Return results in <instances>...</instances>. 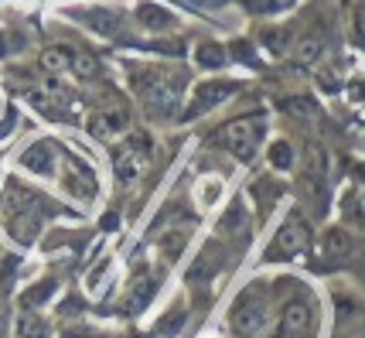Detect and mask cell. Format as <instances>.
I'll use <instances>...</instances> for the list:
<instances>
[{"label": "cell", "mask_w": 365, "mask_h": 338, "mask_svg": "<svg viewBox=\"0 0 365 338\" xmlns=\"http://www.w3.org/2000/svg\"><path fill=\"white\" fill-rule=\"evenodd\" d=\"M314 335V307L307 301H290L280 311V324L273 338H311Z\"/></svg>", "instance_id": "obj_5"}, {"label": "cell", "mask_w": 365, "mask_h": 338, "mask_svg": "<svg viewBox=\"0 0 365 338\" xmlns=\"http://www.w3.org/2000/svg\"><path fill=\"white\" fill-rule=\"evenodd\" d=\"M239 86L236 82H205V86H198V93H195V106L188 110V116H198V113L212 110V106H219L225 96H232Z\"/></svg>", "instance_id": "obj_8"}, {"label": "cell", "mask_w": 365, "mask_h": 338, "mask_svg": "<svg viewBox=\"0 0 365 338\" xmlns=\"http://www.w3.org/2000/svg\"><path fill=\"white\" fill-rule=\"evenodd\" d=\"M270 164L273 168H280V171H287V168L294 164V158H290V144H287V140H277V144L270 147Z\"/></svg>", "instance_id": "obj_19"}, {"label": "cell", "mask_w": 365, "mask_h": 338, "mask_svg": "<svg viewBox=\"0 0 365 338\" xmlns=\"http://www.w3.org/2000/svg\"><path fill=\"white\" fill-rule=\"evenodd\" d=\"M191 4H219V0H191Z\"/></svg>", "instance_id": "obj_24"}, {"label": "cell", "mask_w": 365, "mask_h": 338, "mask_svg": "<svg viewBox=\"0 0 365 338\" xmlns=\"http://www.w3.org/2000/svg\"><path fill=\"white\" fill-rule=\"evenodd\" d=\"M355 93H365V86H359V89H355Z\"/></svg>", "instance_id": "obj_25"}, {"label": "cell", "mask_w": 365, "mask_h": 338, "mask_svg": "<svg viewBox=\"0 0 365 338\" xmlns=\"http://www.w3.org/2000/svg\"><path fill=\"white\" fill-rule=\"evenodd\" d=\"M307 242H311V229H307V222L301 219V212H290L287 222L280 225V232H277V240L270 242L267 257L270 260H277V257L290 260V257H297V253H304Z\"/></svg>", "instance_id": "obj_4"}, {"label": "cell", "mask_w": 365, "mask_h": 338, "mask_svg": "<svg viewBox=\"0 0 365 338\" xmlns=\"http://www.w3.org/2000/svg\"><path fill=\"white\" fill-rule=\"evenodd\" d=\"M127 123H130L127 110L93 113V116H89V130H93V137H99V140H110V137H116L120 130H127Z\"/></svg>", "instance_id": "obj_9"}, {"label": "cell", "mask_w": 365, "mask_h": 338, "mask_svg": "<svg viewBox=\"0 0 365 338\" xmlns=\"http://www.w3.org/2000/svg\"><path fill=\"white\" fill-rule=\"evenodd\" d=\"M65 188L76 195V198H93L96 195V178L93 171L79 161V158H65Z\"/></svg>", "instance_id": "obj_7"}, {"label": "cell", "mask_w": 365, "mask_h": 338, "mask_svg": "<svg viewBox=\"0 0 365 338\" xmlns=\"http://www.w3.org/2000/svg\"><path fill=\"white\" fill-rule=\"evenodd\" d=\"M195 62L205 65V68H219V65H225V48H222V45H215V41L198 45V51H195Z\"/></svg>", "instance_id": "obj_15"}, {"label": "cell", "mask_w": 365, "mask_h": 338, "mask_svg": "<svg viewBox=\"0 0 365 338\" xmlns=\"http://www.w3.org/2000/svg\"><path fill=\"white\" fill-rule=\"evenodd\" d=\"M41 65H45L48 72H62V68H72V51L65 48H48L41 55Z\"/></svg>", "instance_id": "obj_16"}, {"label": "cell", "mask_w": 365, "mask_h": 338, "mask_svg": "<svg viewBox=\"0 0 365 338\" xmlns=\"http://www.w3.org/2000/svg\"><path fill=\"white\" fill-rule=\"evenodd\" d=\"M246 4V11H253V14H270L280 7V0H242Z\"/></svg>", "instance_id": "obj_20"}, {"label": "cell", "mask_w": 365, "mask_h": 338, "mask_svg": "<svg viewBox=\"0 0 365 338\" xmlns=\"http://www.w3.org/2000/svg\"><path fill=\"white\" fill-rule=\"evenodd\" d=\"M137 17H140V24L147 31H168V28L175 24V17L168 14L164 7H158V4H140V7H137Z\"/></svg>", "instance_id": "obj_11"}, {"label": "cell", "mask_w": 365, "mask_h": 338, "mask_svg": "<svg viewBox=\"0 0 365 338\" xmlns=\"http://www.w3.org/2000/svg\"><path fill=\"white\" fill-rule=\"evenodd\" d=\"M143 161H147V140H140V137H133L130 144L116 147V154H113L116 178H120L123 185H133L143 171Z\"/></svg>", "instance_id": "obj_6"}, {"label": "cell", "mask_w": 365, "mask_h": 338, "mask_svg": "<svg viewBox=\"0 0 365 338\" xmlns=\"http://www.w3.org/2000/svg\"><path fill=\"white\" fill-rule=\"evenodd\" d=\"M287 106H290L294 113H301V116H307V113L314 116V113H318V106H314V103H287Z\"/></svg>", "instance_id": "obj_22"}, {"label": "cell", "mask_w": 365, "mask_h": 338, "mask_svg": "<svg viewBox=\"0 0 365 338\" xmlns=\"http://www.w3.org/2000/svg\"><path fill=\"white\" fill-rule=\"evenodd\" d=\"M72 72H76L79 79H96V76L103 72V65H99V58L89 55V51H72Z\"/></svg>", "instance_id": "obj_14"}, {"label": "cell", "mask_w": 365, "mask_h": 338, "mask_svg": "<svg viewBox=\"0 0 365 338\" xmlns=\"http://www.w3.org/2000/svg\"><path fill=\"white\" fill-rule=\"evenodd\" d=\"M321 51H324V38L318 31L304 34L301 41H297V48H294V62L297 65H314L321 58Z\"/></svg>", "instance_id": "obj_12"}, {"label": "cell", "mask_w": 365, "mask_h": 338, "mask_svg": "<svg viewBox=\"0 0 365 338\" xmlns=\"http://www.w3.org/2000/svg\"><path fill=\"white\" fill-rule=\"evenodd\" d=\"M229 322H232V328H236L242 338L259 335V332L267 328V322H270V301H267L263 287H246L242 290L239 301L232 304Z\"/></svg>", "instance_id": "obj_1"}, {"label": "cell", "mask_w": 365, "mask_h": 338, "mask_svg": "<svg viewBox=\"0 0 365 338\" xmlns=\"http://www.w3.org/2000/svg\"><path fill=\"white\" fill-rule=\"evenodd\" d=\"M137 89H140L143 103L158 113V116H175L178 106H181V82L171 79V76L147 72L143 79H137Z\"/></svg>", "instance_id": "obj_2"}, {"label": "cell", "mask_w": 365, "mask_h": 338, "mask_svg": "<svg viewBox=\"0 0 365 338\" xmlns=\"http://www.w3.org/2000/svg\"><path fill=\"white\" fill-rule=\"evenodd\" d=\"M263 120H253V116H246V120H232L229 127L222 130V144L229 147V154H236L239 161H250L256 154V147L263 140Z\"/></svg>", "instance_id": "obj_3"}, {"label": "cell", "mask_w": 365, "mask_h": 338, "mask_svg": "<svg viewBox=\"0 0 365 338\" xmlns=\"http://www.w3.org/2000/svg\"><path fill=\"white\" fill-rule=\"evenodd\" d=\"M355 28H359V38L365 41V4L359 7V14H355Z\"/></svg>", "instance_id": "obj_23"}, {"label": "cell", "mask_w": 365, "mask_h": 338, "mask_svg": "<svg viewBox=\"0 0 365 338\" xmlns=\"http://www.w3.org/2000/svg\"><path fill=\"white\" fill-rule=\"evenodd\" d=\"M349 250H351L349 232H345V229H331V232H328V253H331V257H345Z\"/></svg>", "instance_id": "obj_18"}, {"label": "cell", "mask_w": 365, "mask_h": 338, "mask_svg": "<svg viewBox=\"0 0 365 338\" xmlns=\"http://www.w3.org/2000/svg\"><path fill=\"white\" fill-rule=\"evenodd\" d=\"M280 4H290V0H280Z\"/></svg>", "instance_id": "obj_26"}, {"label": "cell", "mask_w": 365, "mask_h": 338, "mask_svg": "<svg viewBox=\"0 0 365 338\" xmlns=\"http://www.w3.org/2000/svg\"><path fill=\"white\" fill-rule=\"evenodd\" d=\"M24 168H31L34 175H51L55 171V154H51V144H31L24 150Z\"/></svg>", "instance_id": "obj_10"}, {"label": "cell", "mask_w": 365, "mask_h": 338, "mask_svg": "<svg viewBox=\"0 0 365 338\" xmlns=\"http://www.w3.org/2000/svg\"><path fill=\"white\" fill-rule=\"evenodd\" d=\"M82 21H86L93 31L106 34V38L123 34V21H120V17H113V14H106V11H86V14H82Z\"/></svg>", "instance_id": "obj_13"}, {"label": "cell", "mask_w": 365, "mask_h": 338, "mask_svg": "<svg viewBox=\"0 0 365 338\" xmlns=\"http://www.w3.org/2000/svg\"><path fill=\"white\" fill-rule=\"evenodd\" d=\"M349 219L355 225H365V198L362 202H359V198H351L349 202Z\"/></svg>", "instance_id": "obj_21"}, {"label": "cell", "mask_w": 365, "mask_h": 338, "mask_svg": "<svg viewBox=\"0 0 365 338\" xmlns=\"http://www.w3.org/2000/svg\"><path fill=\"white\" fill-rule=\"evenodd\" d=\"M17 332H21V338H48V324L41 318H34V314H24Z\"/></svg>", "instance_id": "obj_17"}]
</instances>
